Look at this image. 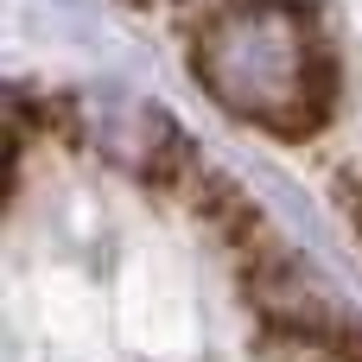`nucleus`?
I'll use <instances>...</instances> for the list:
<instances>
[{
	"mask_svg": "<svg viewBox=\"0 0 362 362\" xmlns=\"http://www.w3.org/2000/svg\"><path fill=\"white\" fill-rule=\"evenodd\" d=\"M197 76L229 115L299 127L305 102L318 95V38L293 0H248L204 32Z\"/></svg>",
	"mask_w": 362,
	"mask_h": 362,
	"instance_id": "f257e3e1",
	"label": "nucleus"
}]
</instances>
